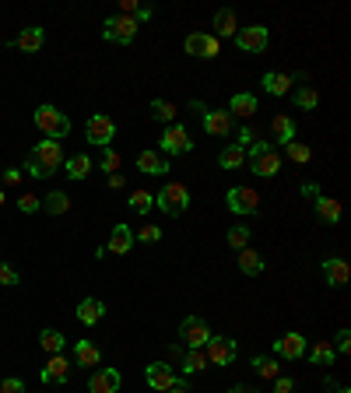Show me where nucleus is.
<instances>
[{
  "label": "nucleus",
  "mask_w": 351,
  "mask_h": 393,
  "mask_svg": "<svg viewBox=\"0 0 351 393\" xmlns=\"http://www.w3.org/2000/svg\"><path fill=\"white\" fill-rule=\"evenodd\" d=\"M263 267H267V263H263V257L257 250H250V246L239 250V270H243V274H263Z\"/></svg>",
  "instance_id": "obj_32"
},
{
  "label": "nucleus",
  "mask_w": 351,
  "mask_h": 393,
  "mask_svg": "<svg viewBox=\"0 0 351 393\" xmlns=\"http://www.w3.org/2000/svg\"><path fill=\"white\" fill-rule=\"evenodd\" d=\"M63 173H67V179H88V173H91V158L88 155H74V158H67L63 162Z\"/></svg>",
  "instance_id": "obj_30"
},
{
  "label": "nucleus",
  "mask_w": 351,
  "mask_h": 393,
  "mask_svg": "<svg viewBox=\"0 0 351 393\" xmlns=\"http://www.w3.org/2000/svg\"><path fill=\"white\" fill-rule=\"evenodd\" d=\"M306 351H309V358H312V365H334V358H337V351H334L330 341H316Z\"/></svg>",
  "instance_id": "obj_34"
},
{
  "label": "nucleus",
  "mask_w": 351,
  "mask_h": 393,
  "mask_svg": "<svg viewBox=\"0 0 351 393\" xmlns=\"http://www.w3.org/2000/svg\"><path fill=\"white\" fill-rule=\"evenodd\" d=\"M246 393H257V390H246Z\"/></svg>",
  "instance_id": "obj_59"
},
{
  "label": "nucleus",
  "mask_w": 351,
  "mask_h": 393,
  "mask_svg": "<svg viewBox=\"0 0 351 393\" xmlns=\"http://www.w3.org/2000/svg\"><path fill=\"white\" fill-rule=\"evenodd\" d=\"M295 81H302V74H274V71H267L260 85H263L267 95H288Z\"/></svg>",
  "instance_id": "obj_21"
},
{
  "label": "nucleus",
  "mask_w": 351,
  "mask_h": 393,
  "mask_svg": "<svg viewBox=\"0 0 351 393\" xmlns=\"http://www.w3.org/2000/svg\"><path fill=\"white\" fill-rule=\"evenodd\" d=\"M190 151H193L190 131L183 123H169L162 131V155H190Z\"/></svg>",
  "instance_id": "obj_9"
},
{
  "label": "nucleus",
  "mask_w": 351,
  "mask_h": 393,
  "mask_svg": "<svg viewBox=\"0 0 351 393\" xmlns=\"http://www.w3.org/2000/svg\"><path fill=\"white\" fill-rule=\"evenodd\" d=\"M18 211H21V215L43 211V197H39V193H21V197H18Z\"/></svg>",
  "instance_id": "obj_40"
},
{
  "label": "nucleus",
  "mask_w": 351,
  "mask_h": 393,
  "mask_svg": "<svg viewBox=\"0 0 351 393\" xmlns=\"http://www.w3.org/2000/svg\"><path fill=\"white\" fill-rule=\"evenodd\" d=\"M218 165H221V169H243V165H246V151H243L239 144H228V148H221Z\"/></svg>",
  "instance_id": "obj_31"
},
{
  "label": "nucleus",
  "mask_w": 351,
  "mask_h": 393,
  "mask_svg": "<svg viewBox=\"0 0 351 393\" xmlns=\"http://www.w3.org/2000/svg\"><path fill=\"white\" fill-rule=\"evenodd\" d=\"M257 113V95L250 91H235L232 102H228V116H239V120H250Z\"/></svg>",
  "instance_id": "obj_24"
},
{
  "label": "nucleus",
  "mask_w": 351,
  "mask_h": 393,
  "mask_svg": "<svg viewBox=\"0 0 351 393\" xmlns=\"http://www.w3.org/2000/svg\"><path fill=\"white\" fill-rule=\"evenodd\" d=\"M131 246H133L131 225H113V232H109V243H106V253H116V257H123V253H131Z\"/></svg>",
  "instance_id": "obj_20"
},
{
  "label": "nucleus",
  "mask_w": 351,
  "mask_h": 393,
  "mask_svg": "<svg viewBox=\"0 0 351 393\" xmlns=\"http://www.w3.org/2000/svg\"><path fill=\"white\" fill-rule=\"evenodd\" d=\"M250 235H253L250 225H232V228H228V246H232V250H246V246H250Z\"/></svg>",
  "instance_id": "obj_38"
},
{
  "label": "nucleus",
  "mask_w": 351,
  "mask_h": 393,
  "mask_svg": "<svg viewBox=\"0 0 351 393\" xmlns=\"http://www.w3.org/2000/svg\"><path fill=\"white\" fill-rule=\"evenodd\" d=\"M235 144H239L243 151H250V148L257 144V133L250 131V127H239V133H235Z\"/></svg>",
  "instance_id": "obj_46"
},
{
  "label": "nucleus",
  "mask_w": 351,
  "mask_h": 393,
  "mask_svg": "<svg viewBox=\"0 0 351 393\" xmlns=\"http://www.w3.org/2000/svg\"><path fill=\"white\" fill-rule=\"evenodd\" d=\"M137 239H141V243H158V239H162V225H144V228L137 232Z\"/></svg>",
  "instance_id": "obj_47"
},
{
  "label": "nucleus",
  "mask_w": 351,
  "mask_h": 393,
  "mask_svg": "<svg viewBox=\"0 0 351 393\" xmlns=\"http://www.w3.org/2000/svg\"><path fill=\"white\" fill-rule=\"evenodd\" d=\"M85 137H88V144H95V148H113V137H116V123H113V116H106V113L88 116Z\"/></svg>",
  "instance_id": "obj_6"
},
{
  "label": "nucleus",
  "mask_w": 351,
  "mask_h": 393,
  "mask_svg": "<svg viewBox=\"0 0 351 393\" xmlns=\"http://www.w3.org/2000/svg\"><path fill=\"white\" fill-rule=\"evenodd\" d=\"M253 369H257L260 379H278V376H281V365H278V358H270V354H257V358H253Z\"/></svg>",
  "instance_id": "obj_36"
},
{
  "label": "nucleus",
  "mask_w": 351,
  "mask_h": 393,
  "mask_svg": "<svg viewBox=\"0 0 351 393\" xmlns=\"http://www.w3.org/2000/svg\"><path fill=\"white\" fill-rule=\"evenodd\" d=\"M204 354H208V365H232L235 362V354H239V344L232 341V337H211L208 344H204Z\"/></svg>",
  "instance_id": "obj_10"
},
{
  "label": "nucleus",
  "mask_w": 351,
  "mask_h": 393,
  "mask_svg": "<svg viewBox=\"0 0 351 393\" xmlns=\"http://www.w3.org/2000/svg\"><path fill=\"white\" fill-rule=\"evenodd\" d=\"M11 49H21V53H39L46 46V29L39 25H29V29H21V36L18 39H11Z\"/></svg>",
  "instance_id": "obj_17"
},
{
  "label": "nucleus",
  "mask_w": 351,
  "mask_h": 393,
  "mask_svg": "<svg viewBox=\"0 0 351 393\" xmlns=\"http://www.w3.org/2000/svg\"><path fill=\"white\" fill-rule=\"evenodd\" d=\"M208 369V354L204 348H193L186 358H183V376H197V372H204Z\"/></svg>",
  "instance_id": "obj_37"
},
{
  "label": "nucleus",
  "mask_w": 351,
  "mask_h": 393,
  "mask_svg": "<svg viewBox=\"0 0 351 393\" xmlns=\"http://www.w3.org/2000/svg\"><path fill=\"white\" fill-rule=\"evenodd\" d=\"M221 53V39H215V36H208L204 32V49H200V60H215Z\"/></svg>",
  "instance_id": "obj_44"
},
{
  "label": "nucleus",
  "mask_w": 351,
  "mask_h": 393,
  "mask_svg": "<svg viewBox=\"0 0 351 393\" xmlns=\"http://www.w3.org/2000/svg\"><path fill=\"white\" fill-rule=\"evenodd\" d=\"M127 208H131L133 215H148V211L155 208V193H151V190H141V186H137L131 197H127Z\"/></svg>",
  "instance_id": "obj_29"
},
{
  "label": "nucleus",
  "mask_w": 351,
  "mask_h": 393,
  "mask_svg": "<svg viewBox=\"0 0 351 393\" xmlns=\"http://www.w3.org/2000/svg\"><path fill=\"white\" fill-rule=\"evenodd\" d=\"M312 204H316V218L320 221H327V225H337L341 221V200L337 197H323L320 193Z\"/></svg>",
  "instance_id": "obj_25"
},
{
  "label": "nucleus",
  "mask_w": 351,
  "mask_h": 393,
  "mask_svg": "<svg viewBox=\"0 0 351 393\" xmlns=\"http://www.w3.org/2000/svg\"><path fill=\"white\" fill-rule=\"evenodd\" d=\"M183 49H186V56H200V49H204V32H197V36H186Z\"/></svg>",
  "instance_id": "obj_45"
},
{
  "label": "nucleus",
  "mask_w": 351,
  "mask_h": 393,
  "mask_svg": "<svg viewBox=\"0 0 351 393\" xmlns=\"http://www.w3.org/2000/svg\"><path fill=\"white\" fill-rule=\"evenodd\" d=\"M39 344H43L46 354H63V348H67V337H63L60 330H49V327H46L43 334H39Z\"/></svg>",
  "instance_id": "obj_33"
},
{
  "label": "nucleus",
  "mask_w": 351,
  "mask_h": 393,
  "mask_svg": "<svg viewBox=\"0 0 351 393\" xmlns=\"http://www.w3.org/2000/svg\"><path fill=\"white\" fill-rule=\"evenodd\" d=\"M211 337H215V334H211V327H208L200 316H186V320L179 323V341H183V344H186L190 351H193V348H204Z\"/></svg>",
  "instance_id": "obj_8"
},
{
  "label": "nucleus",
  "mask_w": 351,
  "mask_h": 393,
  "mask_svg": "<svg viewBox=\"0 0 351 393\" xmlns=\"http://www.w3.org/2000/svg\"><path fill=\"white\" fill-rule=\"evenodd\" d=\"M155 208L169 218H179L186 208H190V190L183 183H166L158 193H155Z\"/></svg>",
  "instance_id": "obj_2"
},
{
  "label": "nucleus",
  "mask_w": 351,
  "mask_h": 393,
  "mask_svg": "<svg viewBox=\"0 0 351 393\" xmlns=\"http://www.w3.org/2000/svg\"><path fill=\"white\" fill-rule=\"evenodd\" d=\"M98 169H102L106 175H113L116 169H120V155H116L113 148H106V151H102V162H98Z\"/></svg>",
  "instance_id": "obj_43"
},
{
  "label": "nucleus",
  "mask_w": 351,
  "mask_h": 393,
  "mask_svg": "<svg viewBox=\"0 0 351 393\" xmlns=\"http://www.w3.org/2000/svg\"><path fill=\"white\" fill-rule=\"evenodd\" d=\"M120 383H123L120 369L106 365V369H95V372H91V379H88V390H91V393H116V390H120Z\"/></svg>",
  "instance_id": "obj_13"
},
{
  "label": "nucleus",
  "mask_w": 351,
  "mask_h": 393,
  "mask_svg": "<svg viewBox=\"0 0 351 393\" xmlns=\"http://www.w3.org/2000/svg\"><path fill=\"white\" fill-rule=\"evenodd\" d=\"M204 133H211V137L232 133V116H228V109H204Z\"/></svg>",
  "instance_id": "obj_19"
},
{
  "label": "nucleus",
  "mask_w": 351,
  "mask_h": 393,
  "mask_svg": "<svg viewBox=\"0 0 351 393\" xmlns=\"http://www.w3.org/2000/svg\"><path fill=\"white\" fill-rule=\"evenodd\" d=\"M148 18H155V7H144V4H141V7L133 11V21L141 25V21H148Z\"/></svg>",
  "instance_id": "obj_51"
},
{
  "label": "nucleus",
  "mask_w": 351,
  "mask_h": 393,
  "mask_svg": "<svg viewBox=\"0 0 351 393\" xmlns=\"http://www.w3.org/2000/svg\"><path fill=\"white\" fill-rule=\"evenodd\" d=\"M36 127H39L49 141H60V137H67V133H71V120H67L56 106L43 102V106L36 109Z\"/></svg>",
  "instance_id": "obj_4"
},
{
  "label": "nucleus",
  "mask_w": 351,
  "mask_h": 393,
  "mask_svg": "<svg viewBox=\"0 0 351 393\" xmlns=\"http://www.w3.org/2000/svg\"><path fill=\"white\" fill-rule=\"evenodd\" d=\"M21 183V169H4V186H18Z\"/></svg>",
  "instance_id": "obj_52"
},
{
  "label": "nucleus",
  "mask_w": 351,
  "mask_h": 393,
  "mask_svg": "<svg viewBox=\"0 0 351 393\" xmlns=\"http://www.w3.org/2000/svg\"><path fill=\"white\" fill-rule=\"evenodd\" d=\"M225 204H228L232 215L246 218V215H257V211H260V193H257L253 186H232L228 197H225Z\"/></svg>",
  "instance_id": "obj_5"
},
{
  "label": "nucleus",
  "mask_w": 351,
  "mask_h": 393,
  "mask_svg": "<svg viewBox=\"0 0 351 393\" xmlns=\"http://www.w3.org/2000/svg\"><path fill=\"white\" fill-rule=\"evenodd\" d=\"M43 211H49V215H67L71 211V197L63 190H49L43 197Z\"/></svg>",
  "instance_id": "obj_28"
},
{
  "label": "nucleus",
  "mask_w": 351,
  "mask_h": 393,
  "mask_svg": "<svg viewBox=\"0 0 351 393\" xmlns=\"http://www.w3.org/2000/svg\"><path fill=\"white\" fill-rule=\"evenodd\" d=\"M228 393H246V387H232V390Z\"/></svg>",
  "instance_id": "obj_56"
},
{
  "label": "nucleus",
  "mask_w": 351,
  "mask_h": 393,
  "mask_svg": "<svg viewBox=\"0 0 351 393\" xmlns=\"http://www.w3.org/2000/svg\"><path fill=\"white\" fill-rule=\"evenodd\" d=\"M123 186H127V179H123L120 173H113V175H109V190H123Z\"/></svg>",
  "instance_id": "obj_54"
},
{
  "label": "nucleus",
  "mask_w": 351,
  "mask_h": 393,
  "mask_svg": "<svg viewBox=\"0 0 351 393\" xmlns=\"http://www.w3.org/2000/svg\"><path fill=\"white\" fill-rule=\"evenodd\" d=\"M215 29H218L215 39H235V32H239V18H235L232 7H221L218 14H215Z\"/></svg>",
  "instance_id": "obj_26"
},
{
  "label": "nucleus",
  "mask_w": 351,
  "mask_h": 393,
  "mask_svg": "<svg viewBox=\"0 0 351 393\" xmlns=\"http://www.w3.org/2000/svg\"><path fill=\"white\" fill-rule=\"evenodd\" d=\"M0 285H4V288L21 285V274H18V267H14V263H0Z\"/></svg>",
  "instance_id": "obj_42"
},
{
  "label": "nucleus",
  "mask_w": 351,
  "mask_h": 393,
  "mask_svg": "<svg viewBox=\"0 0 351 393\" xmlns=\"http://www.w3.org/2000/svg\"><path fill=\"white\" fill-rule=\"evenodd\" d=\"M270 133H274V141L278 144H288V141H299V123L292 120V116H274L270 120Z\"/></svg>",
  "instance_id": "obj_23"
},
{
  "label": "nucleus",
  "mask_w": 351,
  "mask_h": 393,
  "mask_svg": "<svg viewBox=\"0 0 351 393\" xmlns=\"http://www.w3.org/2000/svg\"><path fill=\"white\" fill-rule=\"evenodd\" d=\"M144 379H148V387H151V390L166 393L176 383V372L166 365V362H151V365H148V372H144Z\"/></svg>",
  "instance_id": "obj_18"
},
{
  "label": "nucleus",
  "mask_w": 351,
  "mask_h": 393,
  "mask_svg": "<svg viewBox=\"0 0 351 393\" xmlns=\"http://www.w3.org/2000/svg\"><path fill=\"white\" fill-rule=\"evenodd\" d=\"M0 208H4V186H0Z\"/></svg>",
  "instance_id": "obj_58"
},
{
  "label": "nucleus",
  "mask_w": 351,
  "mask_h": 393,
  "mask_svg": "<svg viewBox=\"0 0 351 393\" xmlns=\"http://www.w3.org/2000/svg\"><path fill=\"white\" fill-rule=\"evenodd\" d=\"M137 169L144 175H166L173 165H169V158L162 155V151H155V148H144L141 155H137Z\"/></svg>",
  "instance_id": "obj_15"
},
{
  "label": "nucleus",
  "mask_w": 351,
  "mask_h": 393,
  "mask_svg": "<svg viewBox=\"0 0 351 393\" xmlns=\"http://www.w3.org/2000/svg\"><path fill=\"white\" fill-rule=\"evenodd\" d=\"M337 393H351V390H348V387H337Z\"/></svg>",
  "instance_id": "obj_57"
},
{
  "label": "nucleus",
  "mask_w": 351,
  "mask_h": 393,
  "mask_svg": "<svg viewBox=\"0 0 351 393\" xmlns=\"http://www.w3.org/2000/svg\"><path fill=\"white\" fill-rule=\"evenodd\" d=\"M0 393H25V379H18V376H7V379L0 383Z\"/></svg>",
  "instance_id": "obj_48"
},
{
  "label": "nucleus",
  "mask_w": 351,
  "mask_h": 393,
  "mask_svg": "<svg viewBox=\"0 0 351 393\" xmlns=\"http://www.w3.org/2000/svg\"><path fill=\"white\" fill-rule=\"evenodd\" d=\"M309 341L299 334V330H288V334H281L278 341H274V358H285V362H299L302 354H306Z\"/></svg>",
  "instance_id": "obj_11"
},
{
  "label": "nucleus",
  "mask_w": 351,
  "mask_h": 393,
  "mask_svg": "<svg viewBox=\"0 0 351 393\" xmlns=\"http://www.w3.org/2000/svg\"><path fill=\"white\" fill-rule=\"evenodd\" d=\"M337 354H348L351 351V330H341V334H337Z\"/></svg>",
  "instance_id": "obj_50"
},
{
  "label": "nucleus",
  "mask_w": 351,
  "mask_h": 393,
  "mask_svg": "<svg viewBox=\"0 0 351 393\" xmlns=\"http://www.w3.org/2000/svg\"><path fill=\"white\" fill-rule=\"evenodd\" d=\"M302 197L316 200V197H320V183H302Z\"/></svg>",
  "instance_id": "obj_53"
},
{
  "label": "nucleus",
  "mask_w": 351,
  "mask_h": 393,
  "mask_svg": "<svg viewBox=\"0 0 351 393\" xmlns=\"http://www.w3.org/2000/svg\"><path fill=\"white\" fill-rule=\"evenodd\" d=\"M74 362H78L81 369H95V365H102V351H98L95 341L81 337V341L74 344Z\"/></svg>",
  "instance_id": "obj_22"
},
{
  "label": "nucleus",
  "mask_w": 351,
  "mask_h": 393,
  "mask_svg": "<svg viewBox=\"0 0 351 393\" xmlns=\"http://www.w3.org/2000/svg\"><path fill=\"white\" fill-rule=\"evenodd\" d=\"M292 95V102L299 106V109H316V102H320V91L312 85H299L295 91H288Z\"/></svg>",
  "instance_id": "obj_35"
},
{
  "label": "nucleus",
  "mask_w": 351,
  "mask_h": 393,
  "mask_svg": "<svg viewBox=\"0 0 351 393\" xmlns=\"http://www.w3.org/2000/svg\"><path fill=\"white\" fill-rule=\"evenodd\" d=\"M274 393H295V379H288V376H278V379H274Z\"/></svg>",
  "instance_id": "obj_49"
},
{
  "label": "nucleus",
  "mask_w": 351,
  "mask_h": 393,
  "mask_svg": "<svg viewBox=\"0 0 351 393\" xmlns=\"http://www.w3.org/2000/svg\"><path fill=\"white\" fill-rule=\"evenodd\" d=\"M63 165V144L60 141H39L32 151H29V162H25V169L36 175V179H49V175L56 173Z\"/></svg>",
  "instance_id": "obj_1"
},
{
  "label": "nucleus",
  "mask_w": 351,
  "mask_h": 393,
  "mask_svg": "<svg viewBox=\"0 0 351 393\" xmlns=\"http://www.w3.org/2000/svg\"><path fill=\"white\" fill-rule=\"evenodd\" d=\"M246 162H250V169L257 175H263V179L281 173V155H278L274 144H267V141H257V144L246 151Z\"/></svg>",
  "instance_id": "obj_3"
},
{
  "label": "nucleus",
  "mask_w": 351,
  "mask_h": 393,
  "mask_svg": "<svg viewBox=\"0 0 351 393\" xmlns=\"http://www.w3.org/2000/svg\"><path fill=\"white\" fill-rule=\"evenodd\" d=\"M39 379H43L46 387L49 383H56V387H63L67 379H71V362L63 358V354H49V362L43 365V372H39Z\"/></svg>",
  "instance_id": "obj_14"
},
{
  "label": "nucleus",
  "mask_w": 351,
  "mask_h": 393,
  "mask_svg": "<svg viewBox=\"0 0 351 393\" xmlns=\"http://www.w3.org/2000/svg\"><path fill=\"white\" fill-rule=\"evenodd\" d=\"M137 29H141V25H137L133 18H127V14H113V18H106V25H102V39H106V43L127 46V43H133Z\"/></svg>",
  "instance_id": "obj_7"
},
{
  "label": "nucleus",
  "mask_w": 351,
  "mask_h": 393,
  "mask_svg": "<svg viewBox=\"0 0 351 393\" xmlns=\"http://www.w3.org/2000/svg\"><path fill=\"white\" fill-rule=\"evenodd\" d=\"M285 148H288V158H292V162H299V165H306L309 158H312V151H309V144H299V141H288Z\"/></svg>",
  "instance_id": "obj_41"
},
{
  "label": "nucleus",
  "mask_w": 351,
  "mask_h": 393,
  "mask_svg": "<svg viewBox=\"0 0 351 393\" xmlns=\"http://www.w3.org/2000/svg\"><path fill=\"white\" fill-rule=\"evenodd\" d=\"M151 116H155V120H162V123H176V106H173V102L155 98V102H151Z\"/></svg>",
  "instance_id": "obj_39"
},
{
  "label": "nucleus",
  "mask_w": 351,
  "mask_h": 393,
  "mask_svg": "<svg viewBox=\"0 0 351 393\" xmlns=\"http://www.w3.org/2000/svg\"><path fill=\"white\" fill-rule=\"evenodd\" d=\"M235 46H239L243 53H263V49L270 46L267 25H246V29H239V32H235Z\"/></svg>",
  "instance_id": "obj_12"
},
{
  "label": "nucleus",
  "mask_w": 351,
  "mask_h": 393,
  "mask_svg": "<svg viewBox=\"0 0 351 393\" xmlns=\"http://www.w3.org/2000/svg\"><path fill=\"white\" fill-rule=\"evenodd\" d=\"M166 393H190V383H183V379H176L173 387H169V390Z\"/></svg>",
  "instance_id": "obj_55"
},
{
  "label": "nucleus",
  "mask_w": 351,
  "mask_h": 393,
  "mask_svg": "<svg viewBox=\"0 0 351 393\" xmlns=\"http://www.w3.org/2000/svg\"><path fill=\"white\" fill-rule=\"evenodd\" d=\"M323 277H327L330 288H345L351 281V263L341 260V257H327L323 260Z\"/></svg>",
  "instance_id": "obj_16"
},
{
  "label": "nucleus",
  "mask_w": 351,
  "mask_h": 393,
  "mask_svg": "<svg viewBox=\"0 0 351 393\" xmlns=\"http://www.w3.org/2000/svg\"><path fill=\"white\" fill-rule=\"evenodd\" d=\"M102 316H106V302H98V299H81V302H78V320H81L85 327H95Z\"/></svg>",
  "instance_id": "obj_27"
}]
</instances>
